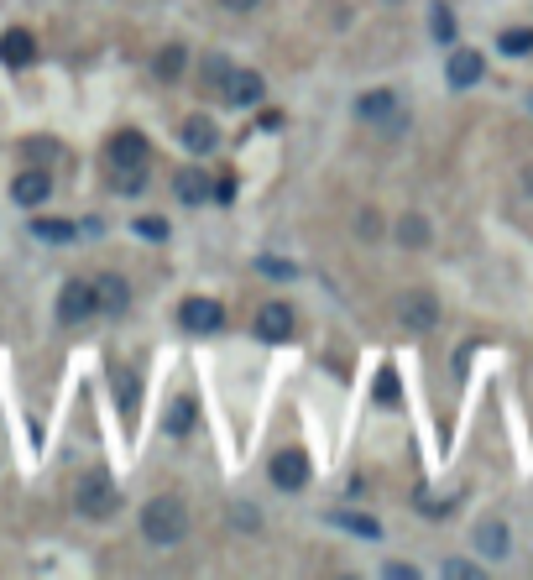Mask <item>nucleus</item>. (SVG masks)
<instances>
[{
  "label": "nucleus",
  "mask_w": 533,
  "mask_h": 580,
  "mask_svg": "<svg viewBox=\"0 0 533 580\" xmlns=\"http://www.w3.org/2000/svg\"><path fill=\"white\" fill-rule=\"evenodd\" d=\"M398 314H403L408 330H434V324H439V304H434L429 293H408Z\"/></svg>",
  "instance_id": "16"
},
{
  "label": "nucleus",
  "mask_w": 533,
  "mask_h": 580,
  "mask_svg": "<svg viewBox=\"0 0 533 580\" xmlns=\"http://www.w3.org/2000/svg\"><path fill=\"white\" fill-rule=\"evenodd\" d=\"M74 507L89 523H105V518H115V507H121V492H115V481L105 471H84L74 481Z\"/></svg>",
  "instance_id": "2"
},
{
  "label": "nucleus",
  "mask_w": 533,
  "mask_h": 580,
  "mask_svg": "<svg viewBox=\"0 0 533 580\" xmlns=\"http://www.w3.org/2000/svg\"><path fill=\"white\" fill-rule=\"evenodd\" d=\"M267 476H272L277 492H304V486H309V455L304 450H277Z\"/></svg>",
  "instance_id": "4"
},
{
  "label": "nucleus",
  "mask_w": 533,
  "mask_h": 580,
  "mask_svg": "<svg viewBox=\"0 0 533 580\" xmlns=\"http://www.w3.org/2000/svg\"><path fill=\"white\" fill-rule=\"evenodd\" d=\"M230 518H236L241 528H257V507H246V502H241V507H230Z\"/></svg>",
  "instance_id": "32"
},
{
  "label": "nucleus",
  "mask_w": 533,
  "mask_h": 580,
  "mask_svg": "<svg viewBox=\"0 0 533 580\" xmlns=\"http://www.w3.org/2000/svg\"><path fill=\"white\" fill-rule=\"evenodd\" d=\"M377 403H398V371L392 366L377 371Z\"/></svg>",
  "instance_id": "28"
},
{
  "label": "nucleus",
  "mask_w": 533,
  "mask_h": 580,
  "mask_svg": "<svg viewBox=\"0 0 533 580\" xmlns=\"http://www.w3.org/2000/svg\"><path fill=\"white\" fill-rule=\"evenodd\" d=\"M115 382H121V403H126V419H136V403H142V392H136V377H131V371H115Z\"/></svg>",
  "instance_id": "27"
},
{
  "label": "nucleus",
  "mask_w": 533,
  "mask_h": 580,
  "mask_svg": "<svg viewBox=\"0 0 533 580\" xmlns=\"http://www.w3.org/2000/svg\"><path fill=\"white\" fill-rule=\"evenodd\" d=\"M429 32H434V42H455V16H450V6H429Z\"/></svg>",
  "instance_id": "24"
},
{
  "label": "nucleus",
  "mask_w": 533,
  "mask_h": 580,
  "mask_svg": "<svg viewBox=\"0 0 533 580\" xmlns=\"http://www.w3.org/2000/svg\"><path fill=\"white\" fill-rule=\"evenodd\" d=\"M178 324L189 335H215L220 324H225V309L215 304V298H189V304L178 309Z\"/></svg>",
  "instance_id": "7"
},
{
  "label": "nucleus",
  "mask_w": 533,
  "mask_h": 580,
  "mask_svg": "<svg viewBox=\"0 0 533 580\" xmlns=\"http://www.w3.org/2000/svg\"><path fill=\"white\" fill-rule=\"evenodd\" d=\"M32 236L48 241V246H68V241L79 236V225L74 220H32Z\"/></svg>",
  "instance_id": "21"
},
{
  "label": "nucleus",
  "mask_w": 533,
  "mask_h": 580,
  "mask_svg": "<svg viewBox=\"0 0 533 580\" xmlns=\"http://www.w3.org/2000/svg\"><path fill=\"white\" fill-rule=\"evenodd\" d=\"M262 95H267V84H262V74L257 68H230V84H225V105H262Z\"/></svg>",
  "instance_id": "8"
},
{
  "label": "nucleus",
  "mask_w": 533,
  "mask_h": 580,
  "mask_svg": "<svg viewBox=\"0 0 533 580\" xmlns=\"http://www.w3.org/2000/svg\"><path fill=\"white\" fill-rule=\"evenodd\" d=\"M398 241H403V246H424V241H429V225H424L419 215H403V220H398Z\"/></svg>",
  "instance_id": "25"
},
{
  "label": "nucleus",
  "mask_w": 533,
  "mask_h": 580,
  "mask_svg": "<svg viewBox=\"0 0 533 580\" xmlns=\"http://www.w3.org/2000/svg\"><path fill=\"white\" fill-rule=\"evenodd\" d=\"M178 142L204 157V152H215V147H220V131H215L210 115H189V121H183V131H178Z\"/></svg>",
  "instance_id": "12"
},
{
  "label": "nucleus",
  "mask_w": 533,
  "mask_h": 580,
  "mask_svg": "<svg viewBox=\"0 0 533 580\" xmlns=\"http://www.w3.org/2000/svg\"><path fill=\"white\" fill-rule=\"evenodd\" d=\"M95 304H100L105 314H121V309L131 304V283H126V277H115V272L95 277Z\"/></svg>",
  "instance_id": "13"
},
{
  "label": "nucleus",
  "mask_w": 533,
  "mask_h": 580,
  "mask_svg": "<svg viewBox=\"0 0 533 580\" xmlns=\"http://www.w3.org/2000/svg\"><path fill=\"white\" fill-rule=\"evenodd\" d=\"M262 272H267V277H293L298 267H293V262H277V257H262Z\"/></svg>",
  "instance_id": "31"
},
{
  "label": "nucleus",
  "mask_w": 533,
  "mask_h": 580,
  "mask_svg": "<svg viewBox=\"0 0 533 580\" xmlns=\"http://www.w3.org/2000/svg\"><path fill=\"white\" fill-rule=\"evenodd\" d=\"M194 419H199V408H194V398H173L168 403V419H162V429H168L173 439H183L194 429Z\"/></svg>",
  "instance_id": "20"
},
{
  "label": "nucleus",
  "mask_w": 533,
  "mask_h": 580,
  "mask_svg": "<svg viewBox=\"0 0 533 580\" xmlns=\"http://www.w3.org/2000/svg\"><path fill=\"white\" fill-rule=\"evenodd\" d=\"M48 194H53V178L42 173V168H27V173L11 183V199L21 204V210H37V204L48 199Z\"/></svg>",
  "instance_id": "11"
},
{
  "label": "nucleus",
  "mask_w": 533,
  "mask_h": 580,
  "mask_svg": "<svg viewBox=\"0 0 533 580\" xmlns=\"http://www.w3.org/2000/svg\"><path fill=\"white\" fill-rule=\"evenodd\" d=\"M335 528L345 533H356V539H382V523L377 518H366V513H351V507H335V513H324Z\"/></svg>",
  "instance_id": "17"
},
{
  "label": "nucleus",
  "mask_w": 533,
  "mask_h": 580,
  "mask_svg": "<svg viewBox=\"0 0 533 580\" xmlns=\"http://www.w3.org/2000/svg\"><path fill=\"white\" fill-rule=\"evenodd\" d=\"M136 236H147V241H168V220H136Z\"/></svg>",
  "instance_id": "29"
},
{
  "label": "nucleus",
  "mask_w": 533,
  "mask_h": 580,
  "mask_svg": "<svg viewBox=\"0 0 533 580\" xmlns=\"http://www.w3.org/2000/svg\"><path fill=\"white\" fill-rule=\"evenodd\" d=\"M288 335H293V309H288V304H262V309H257V340L283 345Z\"/></svg>",
  "instance_id": "10"
},
{
  "label": "nucleus",
  "mask_w": 533,
  "mask_h": 580,
  "mask_svg": "<svg viewBox=\"0 0 533 580\" xmlns=\"http://www.w3.org/2000/svg\"><path fill=\"white\" fill-rule=\"evenodd\" d=\"M183 63H189V53H183L178 42H168V48L157 53V63H152V68H157V79H162V84H173V79L183 74Z\"/></svg>",
  "instance_id": "23"
},
{
  "label": "nucleus",
  "mask_w": 533,
  "mask_h": 580,
  "mask_svg": "<svg viewBox=\"0 0 533 580\" xmlns=\"http://www.w3.org/2000/svg\"><path fill=\"white\" fill-rule=\"evenodd\" d=\"M173 194H178L183 204H204V199H210V173H199V168H183V173L173 178Z\"/></svg>",
  "instance_id": "18"
},
{
  "label": "nucleus",
  "mask_w": 533,
  "mask_h": 580,
  "mask_svg": "<svg viewBox=\"0 0 533 580\" xmlns=\"http://www.w3.org/2000/svg\"><path fill=\"white\" fill-rule=\"evenodd\" d=\"M497 53H507V58H528V53H533V27H507V32L497 37Z\"/></svg>",
  "instance_id": "22"
},
{
  "label": "nucleus",
  "mask_w": 533,
  "mask_h": 580,
  "mask_svg": "<svg viewBox=\"0 0 533 580\" xmlns=\"http://www.w3.org/2000/svg\"><path fill=\"white\" fill-rule=\"evenodd\" d=\"M445 575H450V580H476L481 570H476V565H466V560H445Z\"/></svg>",
  "instance_id": "30"
},
{
  "label": "nucleus",
  "mask_w": 533,
  "mask_h": 580,
  "mask_svg": "<svg viewBox=\"0 0 533 580\" xmlns=\"http://www.w3.org/2000/svg\"><path fill=\"white\" fill-rule=\"evenodd\" d=\"M476 549L486 554V560H507V549H513V539H507V523L502 518L476 523Z\"/></svg>",
  "instance_id": "14"
},
{
  "label": "nucleus",
  "mask_w": 533,
  "mask_h": 580,
  "mask_svg": "<svg viewBox=\"0 0 533 580\" xmlns=\"http://www.w3.org/2000/svg\"><path fill=\"white\" fill-rule=\"evenodd\" d=\"M53 152H58L53 142H32V147H27V157H53Z\"/></svg>",
  "instance_id": "34"
},
{
  "label": "nucleus",
  "mask_w": 533,
  "mask_h": 580,
  "mask_svg": "<svg viewBox=\"0 0 533 580\" xmlns=\"http://www.w3.org/2000/svg\"><path fill=\"white\" fill-rule=\"evenodd\" d=\"M105 157H110V168H147V162H152V147H147L142 131H115L110 147H105Z\"/></svg>",
  "instance_id": "5"
},
{
  "label": "nucleus",
  "mask_w": 533,
  "mask_h": 580,
  "mask_svg": "<svg viewBox=\"0 0 533 580\" xmlns=\"http://www.w3.org/2000/svg\"><path fill=\"white\" fill-rule=\"evenodd\" d=\"M95 309H100V304H95V283H84V277H74V283L58 293V319H63V324H84Z\"/></svg>",
  "instance_id": "6"
},
{
  "label": "nucleus",
  "mask_w": 533,
  "mask_h": 580,
  "mask_svg": "<svg viewBox=\"0 0 533 580\" xmlns=\"http://www.w3.org/2000/svg\"><path fill=\"white\" fill-rule=\"evenodd\" d=\"M356 115H361L366 126H382L387 136H398L408 126V115L398 110V95H392V89H372V95H361L356 100Z\"/></svg>",
  "instance_id": "3"
},
{
  "label": "nucleus",
  "mask_w": 533,
  "mask_h": 580,
  "mask_svg": "<svg viewBox=\"0 0 533 580\" xmlns=\"http://www.w3.org/2000/svg\"><path fill=\"white\" fill-rule=\"evenodd\" d=\"M32 58H37V42H32V32L11 27L6 37H0V63H6V68H27Z\"/></svg>",
  "instance_id": "15"
},
{
  "label": "nucleus",
  "mask_w": 533,
  "mask_h": 580,
  "mask_svg": "<svg viewBox=\"0 0 533 580\" xmlns=\"http://www.w3.org/2000/svg\"><path fill=\"white\" fill-rule=\"evenodd\" d=\"M142 533H147V544L157 549H173L189 539V513H183V502L178 497H152L142 507Z\"/></svg>",
  "instance_id": "1"
},
{
  "label": "nucleus",
  "mask_w": 533,
  "mask_h": 580,
  "mask_svg": "<svg viewBox=\"0 0 533 580\" xmlns=\"http://www.w3.org/2000/svg\"><path fill=\"white\" fill-rule=\"evenodd\" d=\"M262 0H220V11H236V16H246V11H257Z\"/></svg>",
  "instance_id": "33"
},
{
  "label": "nucleus",
  "mask_w": 533,
  "mask_h": 580,
  "mask_svg": "<svg viewBox=\"0 0 533 580\" xmlns=\"http://www.w3.org/2000/svg\"><path fill=\"white\" fill-rule=\"evenodd\" d=\"M481 74H486V58H481L476 48H455V53H450V63H445L450 89H476V84H481Z\"/></svg>",
  "instance_id": "9"
},
{
  "label": "nucleus",
  "mask_w": 533,
  "mask_h": 580,
  "mask_svg": "<svg viewBox=\"0 0 533 580\" xmlns=\"http://www.w3.org/2000/svg\"><path fill=\"white\" fill-rule=\"evenodd\" d=\"M115 189H121V194H142L147 189V168H115Z\"/></svg>",
  "instance_id": "26"
},
{
  "label": "nucleus",
  "mask_w": 533,
  "mask_h": 580,
  "mask_svg": "<svg viewBox=\"0 0 533 580\" xmlns=\"http://www.w3.org/2000/svg\"><path fill=\"white\" fill-rule=\"evenodd\" d=\"M199 84H204V95H225V84H230V58L210 53L199 63Z\"/></svg>",
  "instance_id": "19"
}]
</instances>
